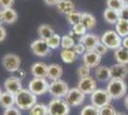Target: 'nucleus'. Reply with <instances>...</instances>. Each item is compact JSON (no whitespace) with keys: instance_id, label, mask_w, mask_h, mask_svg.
Masks as SVG:
<instances>
[{"instance_id":"79ce46f5","label":"nucleus","mask_w":128,"mask_h":115,"mask_svg":"<svg viewBox=\"0 0 128 115\" xmlns=\"http://www.w3.org/2000/svg\"><path fill=\"white\" fill-rule=\"evenodd\" d=\"M6 37H7V31L2 24H0V42H2L3 40H5Z\"/></svg>"},{"instance_id":"c9c22d12","label":"nucleus","mask_w":128,"mask_h":115,"mask_svg":"<svg viewBox=\"0 0 128 115\" xmlns=\"http://www.w3.org/2000/svg\"><path fill=\"white\" fill-rule=\"evenodd\" d=\"M117 112L118 111L115 109V107L111 104L100 108V115H116Z\"/></svg>"},{"instance_id":"20e7f679","label":"nucleus","mask_w":128,"mask_h":115,"mask_svg":"<svg viewBox=\"0 0 128 115\" xmlns=\"http://www.w3.org/2000/svg\"><path fill=\"white\" fill-rule=\"evenodd\" d=\"M100 41L104 45H106L108 49L116 50L122 46V37L116 31L109 30V31H106L102 36Z\"/></svg>"},{"instance_id":"7ed1b4c3","label":"nucleus","mask_w":128,"mask_h":115,"mask_svg":"<svg viewBox=\"0 0 128 115\" xmlns=\"http://www.w3.org/2000/svg\"><path fill=\"white\" fill-rule=\"evenodd\" d=\"M70 106L63 98H53L48 104L49 115H68Z\"/></svg>"},{"instance_id":"a878e982","label":"nucleus","mask_w":128,"mask_h":115,"mask_svg":"<svg viewBox=\"0 0 128 115\" xmlns=\"http://www.w3.org/2000/svg\"><path fill=\"white\" fill-rule=\"evenodd\" d=\"M116 32H117L122 38L128 37V19L120 18L118 21L115 24Z\"/></svg>"},{"instance_id":"dca6fc26","label":"nucleus","mask_w":128,"mask_h":115,"mask_svg":"<svg viewBox=\"0 0 128 115\" xmlns=\"http://www.w3.org/2000/svg\"><path fill=\"white\" fill-rule=\"evenodd\" d=\"M31 74L34 78H47L48 65L42 61H36L31 66Z\"/></svg>"},{"instance_id":"393cba45","label":"nucleus","mask_w":128,"mask_h":115,"mask_svg":"<svg viewBox=\"0 0 128 115\" xmlns=\"http://www.w3.org/2000/svg\"><path fill=\"white\" fill-rule=\"evenodd\" d=\"M81 23L86 27L87 30H92L96 27V20L95 17L89 14V13H82V17H81Z\"/></svg>"},{"instance_id":"ea45409f","label":"nucleus","mask_w":128,"mask_h":115,"mask_svg":"<svg viewBox=\"0 0 128 115\" xmlns=\"http://www.w3.org/2000/svg\"><path fill=\"white\" fill-rule=\"evenodd\" d=\"M14 4V0H0V7L2 9L12 8Z\"/></svg>"},{"instance_id":"ddd939ff","label":"nucleus","mask_w":128,"mask_h":115,"mask_svg":"<svg viewBox=\"0 0 128 115\" xmlns=\"http://www.w3.org/2000/svg\"><path fill=\"white\" fill-rule=\"evenodd\" d=\"M83 64L89 68H96L102 61V56L98 54L96 51H87L83 54Z\"/></svg>"},{"instance_id":"f3484780","label":"nucleus","mask_w":128,"mask_h":115,"mask_svg":"<svg viewBox=\"0 0 128 115\" xmlns=\"http://www.w3.org/2000/svg\"><path fill=\"white\" fill-rule=\"evenodd\" d=\"M95 76H96V81H100L102 82H109L111 80L110 68L107 66L98 65L95 70Z\"/></svg>"},{"instance_id":"0eeeda50","label":"nucleus","mask_w":128,"mask_h":115,"mask_svg":"<svg viewBox=\"0 0 128 115\" xmlns=\"http://www.w3.org/2000/svg\"><path fill=\"white\" fill-rule=\"evenodd\" d=\"M112 98L110 97L106 89L98 88L91 94V103L94 106L98 108H102L107 104H111Z\"/></svg>"},{"instance_id":"f257e3e1","label":"nucleus","mask_w":128,"mask_h":115,"mask_svg":"<svg viewBox=\"0 0 128 115\" xmlns=\"http://www.w3.org/2000/svg\"><path fill=\"white\" fill-rule=\"evenodd\" d=\"M36 95H34L28 88H22L16 95V105L20 110L29 111L36 104Z\"/></svg>"},{"instance_id":"c03bdc74","label":"nucleus","mask_w":128,"mask_h":115,"mask_svg":"<svg viewBox=\"0 0 128 115\" xmlns=\"http://www.w3.org/2000/svg\"><path fill=\"white\" fill-rule=\"evenodd\" d=\"M43 1L45 2L46 5L48 6H56L59 0H43Z\"/></svg>"},{"instance_id":"37998d69","label":"nucleus","mask_w":128,"mask_h":115,"mask_svg":"<svg viewBox=\"0 0 128 115\" xmlns=\"http://www.w3.org/2000/svg\"><path fill=\"white\" fill-rule=\"evenodd\" d=\"M16 73V77H17L18 79H20V80H22V79H24L25 78V70H23V69H21V68H19L18 70L16 72H14Z\"/></svg>"},{"instance_id":"8fccbe9b","label":"nucleus","mask_w":128,"mask_h":115,"mask_svg":"<svg viewBox=\"0 0 128 115\" xmlns=\"http://www.w3.org/2000/svg\"><path fill=\"white\" fill-rule=\"evenodd\" d=\"M124 1V3H125V5H127L128 6V0H123Z\"/></svg>"},{"instance_id":"2f4dec72","label":"nucleus","mask_w":128,"mask_h":115,"mask_svg":"<svg viewBox=\"0 0 128 115\" xmlns=\"http://www.w3.org/2000/svg\"><path fill=\"white\" fill-rule=\"evenodd\" d=\"M107 8L112 9L120 13V11L125 6V3L123 0H107L106 1Z\"/></svg>"},{"instance_id":"9d476101","label":"nucleus","mask_w":128,"mask_h":115,"mask_svg":"<svg viewBox=\"0 0 128 115\" xmlns=\"http://www.w3.org/2000/svg\"><path fill=\"white\" fill-rule=\"evenodd\" d=\"M31 50L34 55L36 57H40V58L48 56L51 51L50 47L47 44V41L42 38H38L34 40L31 44Z\"/></svg>"},{"instance_id":"39448f33","label":"nucleus","mask_w":128,"mask_h":115,"mask_svg":"<svg viewBox=\"0 0 128 115\" xmlns=\"http://www.w3.org/2000/svg\"><path fill=\"white\" fill-rule=\"evenodd\" d=\"M69 90L70 87L68 83L63 80L58 79V80L52 81V82H50L48 92L54 98H65V96L67 95Z\"/></svg>"},{"instance_id":"9b49d317","label":"nucleus","mask_w":128,"mask_h":115,"mask_svg":"<svg viewBox=\"0 0 128 115\" xmlns=\"http://www.w3.org/2000/svg\"><path fill=\"white\" fill-rule=\"evenodd\" d=\"M76 87L78 88L80 91H82L85 95H91L94 91H96L98 89L96 88V81L91 76L82 78V79H80Z\"/></svg>"},{"instance_id":"e433bc0d","label":"nucleus","mask_w":128,"mask_h":115,"mask_svg":"<svg viewBox=\"0 0 128 115\" xmlns=\"http://www.w3.org/2000/svg\"><path fill=\"white\" fill-rule=\"evenodd\" d=\"M3 115H22V114H21V110L19 109L16 105H14V106H12V107L4 109Z\"/></svg>"},{"instance_id":"09e8293b","label":"nucleus","mask_w":128,"mask_h":115,"mask_svg":"<svg viewBox=\"0 0 128 115\" xmlns=\"http://www.w3.org/2000/svg\"><path fill=\"white\" fill-rule=\"evenodd\" d=\"M116 115H126V114H125V113H123V112H120V111H118V112H117V114Z\"/></svg>"},{"instance_id":"1a4fd4ad","label":"nucleus","mask_w":128,"mask_h":115,"mask_svg":"<svg viewBox=\"0 0 128 115\" xmlns=\"http://www.w3.org/2000/svg\"><path fill=\"white\" fill-rule=\"evenodd\" d=\"M86 95L82 91H80L78 87L70 88L67 95L65 96V100L70 106H78L83 104Z\"/></svg>"},{"instance_id":"423d86ee","label":"nucleus","mask_w":128,"mask_h":115,"mask_svg":"<svg viewBox=\"0 0 128 115\" xmlns=\"http://www.w3.org/2000/svg\"><path fill=\"white\" fill-rule=\"evenodd\" d=\"M50 83L47 81V78H32L29 82L28 89L31 90L36 96H40L47 93L49 91Z\"/></svg>"},{"instance_id":"f704fd0d","label":"nucleus","mask_w":128,"mask_h":115,"mask_svg":"<svg viewBox=\"0 0 128 115\" xmlns=\"http://www.w3.org/2000/svg\"><path fill=\"white\" fill-rule=\"evenodd\" d=\"M91 73V68H89L88 66H86L85 64H82L80 65L78 70H76V74L80 79H82V78H86V77L90 76Z\"/></svg>"},{"instance_id":"cd10ccee","label":"nucleus","mask_w":128,"mask_h":115,"mask_svg":"<svg viewBox=\"0 0 128 115\" xmlns=\"http://www.w3.org/2000/svg\"><path fill=\"white\" fill-rule=\"evenodd\" d=\"M30 115H49L48 105L44 104H36L29 110Z\"/></svg>"},{"instance_id":"de8ad7c7","label":"nucleus","mask_w":128,"mask_h":115,"mask_svg":"<svg viewBox=\"0 0 128 115\" xmlns=\"http://www.w3.org/2000/svg\"><path fill=\"white\" fill-rule=\"evenodd\" d=\"M3 22V18H2V13H1V10H0V24Z\"/></svg>"},{"instance_id":"f8f14e48","label":"nucleus","mask_w":128,"mask_h":115,"mask_svg":"<svg viewBox=\"0 0 128 115\" xmlns=\"http://www.w3.org/2000/svg\"><path fill=\"white\" fill-rule=\"evenodd\" d=\"M4 88H5V91H7V92L16 95L23 88L21 80L16 76L9 77L4 82Z\"/></svg>"},{"instance_id":"412c9836","label":"nucleus","mask_w":128,"mask_h":115,"mask_svg":"<svg viewBox=\"0 0 128 115\" xmlns=\"http://www.w3.org/2000/svg\"><path fill=\"white\" fill-rule=\"evenodd\" d=\"M0 105L6 109L12 106L16 105V95L10 93V92H3L0 96Z\"/></svg>"},{"instance_id":"aec40b11","label":"nucleus","mask_w":128,"mask_h":115,"mask_svg":"<svg viewBox=\"0 0 128 115\" xmlns=\"http://www.w3.org/2000/svg\"><path fill=\"white\" fill-rule=\"evenodd\" d=\"M56 9L59 13L66 16L71 12L75 11L76 6L72 0H59L58 3L56 4Z\"/></svg>"},{"instance_id":"5701e85b","label":"nucleus","mask_w":128,"mask_h":115,"mask_svg":"<svg viewBox=\"0 0 128 115\" xmlns=\"http://www.w3.org/2000/svg\"><path fill=\"white\" fill-rule=\"evenodd\" d=\"M103 18L109 24H116L120 19V13L112 9L107 8L103 12Z\"/></svg>"},{"instance_id":"b1692460","label":"nucleus","mask_w":128,"mask_h":115,"mask_svg":"<svg viewBox=\"0 0 128 115\" xmlns=\"http://www.w3.org/2000/svg\"><path fill=\"white\" fill-rule=\"evenodd\" d=\"M38 34L39 36V38L47 40L54 34V31L49 24H41L38 29Z\"/></svg>"},{"instance_id":"6e6552de","label":"nucleus","mask_w":128,"mask_h":115,"mask_svg":"<svg viewBox=\"0 0 128 115\" xmlns=\"http://www.w3.org/2000/svg\"><path fill=\"white\" fill-rule=\"evenodd\" d=\"M2 65L6 70L10 73L16 72L21 65L20 57L14 53H8L2 58Z\"/></svg>"},{"instance_id":"49530a36","label":"nucleus","mask_w":128,"mask_h":115,"mask_svg":"<svg viewBox=\"0 0 128 115\" xmlns=\"http://www.w3.org/2000/svg\"><path fill=\"white\" fill-rule=\"evenodd\" d=\"M124 106L126 107V109H128V95H126L124 98Z\"/></svg>"},{"instance_id":"4468645a","label":"nucleus","mask_w":128,"mask_h":115,"mask_svg":"<svg viewBox=\"0 0 128 115\" xmlns=\"http://www.w3.org/2000/svg\"><path fill=\"white\" fill-rule=\"evenodd\" d=\"M78 41L84 44L86 48V52L87 51H95L98 44L100 42V38L95 34L87 33L83 37L80 38Z\"/></svg>"},{"instance_id":"a18cd8bd","label":"nucleus","mask_w":128,"mask_h":115,"mask_svg":"<svg viewBox=\"0 0 128 115\" xmlns=\"http://www.w3.org/2000/svg\"><path fill=\"white\" fill-rule=\"evenodd\" d=\"M122 46L128 49V37H125V38H122Z\"/></svg>"},{"instance_id":"a211bd4d","label":"nucleus","mask_w":128,"mask_h":115,"mask_svg":"<svg viewBox=\"0 0 128 115\" xmlns=\"http://www.w3.org/2000/svg\"><path fill=\"white\" fill-rule=\"evenodd\" d=\"M63 74V68L61 65L58 63H52L48 65V74H47V79L51 81H56L61 78Z\"/></svg>"},{"instance_id":"6ab92c4d","label":"nucleus","mask_w":128,"mask_h":115,"mask_svg":"<svg viewBox=\"0 0 128 115\" xmlns=\"http://www.w3.org/2000/svg\"><path fill=\"white\" fill-rule=\"evenodd\" d=\"M1 13H2L3 22L6 23V24H14V22H16L17 18H18L17 12H16L14 8L2 9V10H1Z\"/></svg>"},{"instance_id":"4be33fe9","label":"nucleus","mask_w":128,"mask_h":115,"mask_svg":"<svg viewBox=\"0 0 128 115\" xmlns=\"http://www.w3.org/2000/svg\"><path fill=\"white\" fill-rule=\"evenodd\" d=\"M114 58L117 60L118 63L128 64V49L120 46V48L115 50L114 52Z\"/></svg>"},{"instance_id":"c756f323","label":"nucleus","mask_w":128,"mask_h":115,"mask_svg":"<svg viewBox=\"0 0 128 115\" xmlns=\"http://www.w3.org/2000/svg\"><path fill=\"white\" fill-rule=\"evenodd\" d=\"M81 17H82V13H80L78 11H73L71 12L70 14L66 15V18H67V21L69 24H71L72 26H74L76 24L81 22Z\"/></svg>"},{"instance_id":"2eb2a0df","label":"nucleus","mask_w":128,"mask_h":115,"mask_svg":"<svg viewBox=\"0 0 128 115\" xmlns=\"http://www.w3.org/2000/svg\"><path fill=\"white\" fill-rule=\"evenodd\" d=\"M111 72V79H120L124 80L128 75V67L126 64L122 63H116L110 67Z\"/></svg>"},{"instance_id":"a19ab883","label":"nucleus","mask_w":128,"mask_h":115,"mask_svg":"<svg viewBox=\"0 0 128 115\" xmlns=\"http://www.w3.org/2000/svg\"><path fill=\"white\" fill-rule=\"evenodd\" d=\"M120 18L128 19V6L125 5L122 9L120 11Z\"/></svg>"},{"instance_id":"7c9ffc66","label":"nucleus","mask_w":128,"mask_h":115,"mask_svg":"<svg viewBox=\"0 0 128 115\" xmlns=\"http://www.w3.org/2000/svg\"><path fill=\"white\" fill-rule=\"evenodd\" d=\"M46 41H47V44H48V46L50 47V49L52 50L58 49L59 46H60V44H61V37L59 36L58 34L54 33Z\"/></svg>"},{"instance_id":"3c124183","label":"nucleus","mask_w":128,"mask_h":115,"mask_svg":"<svg viewBox=\"0 0 128 115\" xmlns=\"http://www.w3.org/2000/svg\"><path fill=\"white\" fill-rule=\"evenodd\" d=\"M2 93H3V91H2V89H1V87H0V96L2 95Z\"/></svg>"},{"instance_id":"bb28decb","label":"nucleus","mask_w":128,"mask_h":115,"mask_svg":"<svg viewBox=\"0 0 128 115\" xmlns=\"http://www.w3.org/2000/svg\"><path fill=\"white\" fill-rule=\"evenodd\" d=\"M60 58L64 63L70 64V63H73L76 60L78 55L74 52L73 49H63L60 52Z\"/></svg>"},{"instance_id":"72a5a7b5","label":"nucleus","mask_w":128,"mask_h":115,"mask_svg":"<svg viewBox=\"0 0 128 115\" xmlns=\"http://www.w3.org/2000/svg\"><path fill=\"white\" fill-rule=\"evenodd\" d=\"M72 31H73V33L75 34V36H78V37H80V38L83 37L85 34H87V29H86V27L81 23V22L74 25Z\"/></svg>"},{"instance_id":"58836bf2","label":"nucleus","mask_w":128,"mask_h":115,"mask_svg":"<svg viewBox=\"0 0 128 115\" xmlns=\"http://www.w3.org/2000/svg\"><path fill=\"white\" fill-rule=\"evenodd\" d=\"M108 50H109V49L107 48L106 45H104V44L100 41V43L98 44V46L96 47L95 51H96L98 54H100V56H103V55H105L107 52H108Z\"/></svg>"},{"instance_id":"473e14b6","label":"nucleus","mask_w":128,"mask_h":115,"mask_svg":"<svg viewBox=\"0 0 128 115\" xmlns=\"http://www.w3.org/2000/svg\"><path fill=\"white\" fill-rule=\"evenodd\" d=\"M80 115H100V108L94 106L93 104H88L81 109Z\"/></svg>"},{"instance_id":"4c0bfd02","label":"nucleus","mask_w":128,"mask_h":115,"mask_svg":"<svg viewBox=\"0 0 128 115\" xmlns=\"http://www.w3.org/2000/svg\"><path fill=\"white\" fill-rule=\"evenodd\" d=\"M73 50H74V52L76 55H83L86 52V48L84 46V44L80 42V41L75 44V46L73 47Z\"/></svg>"},{"instance_id":"f03ea898","label":"nucleus","mask_w":128,"mask_h":115,"mask_svg":"<svg viewBox=\"0 0 128 115\" xmlns=\"http://www.w3.org/2000/svg\"><path fill=\"white\" fill-rule=\"evenodd\" d=\"M106 90L111 98L114 100H118L125 96L127 85L124 82V80L111 79L107 83Z\"/></svg>"},{"instance_id":"c85d7f7f","label":"nucleus","mask_w":128,"mask_h":115,"mask_svg":"<svg viewBox=\"0 0 128 115\" xmlns=\"http://www.w3.org/2000/svg\"><path fill=\"white\" fill-rule=\"evenodd\" d=\"M75 44V38L71 37L69 34L61 37V44H60V46L62 47V49H73Z\"/></svg>"}]
</instances>
